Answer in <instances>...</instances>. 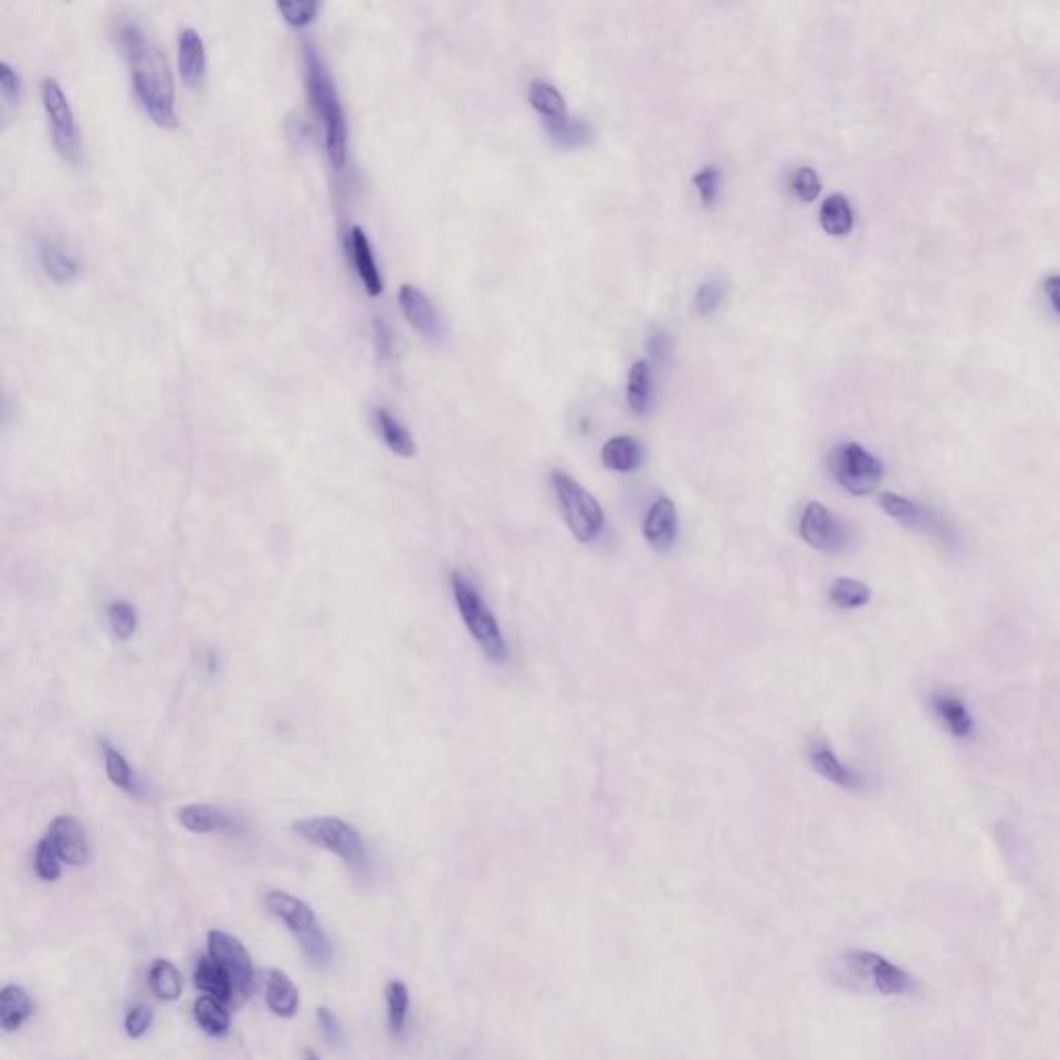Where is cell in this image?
<instances>
[{
    "instance_id": "obj_1",
    "label": "cell",
    "mask_w": 1060,
    "mask_h": 1060,
    "mask_svg": "<svg viewBox=\"0 0 1060 1060\" xmlns=\"http://www.w3.org/2000/svg\"><path fill=\"white\" fill-rule=\"evenodd\" d=\"M120 46L132 71L133 92L146 115L160 129H177L175 82L168 61L137 23H125L118 32Z\"/></svg>"
},
{
    "instance_id": "obj_2",
    "label": "cell",
    "mask_w": 1060,
    "mask_h": 1060,
    "mask_svg": "<svg viewBox=\"0 0 1060 1060\" xmlns=\"http://www.w3.org/2000/svg\"><path fill=\"white\" fill-rule=\"evenodd\" d=\"M832 982L856 995L910 996L917 982L910 972L872 951H848L831 963Z\"/></svg>"
},
{
    "instance_id": "obj_3",
    "label": "cell",
    "mask_w": 1060,
    "mask_h": 1060,
    "mask_svg": "<svg viewBox=\"0 0 1060 1060\" xmlns=\"http://www.w3.org/2000/svg\"><path fill=\"white\" fill-rule=\"evenodd\" d=\"M303 61H305V83H307L311 106L319 116L324 127L327 160L336 170H340L348 156V125H346L343 102L324 59L311 44H305Z\"/></svg>"
},
{
    "instance_id": "obj_4",
    "label": "cell",
    "mask_w": 1060,
    "mask_h": 1060,
    "mask_svg": "<svg viewBox=\"0 0 1060 1060\" xmlns=\"http://www.w3.org/2000/svg\"><path fill=\"white\" fill-rule=\"evenodd\" d=\"M450 585H452L458 613L464 621L469 634L481 647V651L487 654V659L502 663L507 657L506 638L495 616L485 604V599L462 571H452Z\"/></svg>"
},
{
    "instance_id": "obj_5",
    "label": "cell",
    "mask_w": 1060,
    "mask_h": 1060,
    "mask_svg": "<svg viewBox=\"0 0 1060 1060\" xmlns=\"http://www.w3.org/2000/svg\"><path fill=\"white\" fill-rule=\"evenodd\" d=\"M557 504L578 543H592L604 533L605 514L599 500L564 471L552 474Z\"/></svg>"
},
{
    "instance_id": "obj_6",
    "label": "cell",
    "mask_w": 1060,
    "mask_h": 1060,
    "mask_svg": "<svg viewBox=\"0 0 1060 1060\" xmlns=\"http://www.w3.org/2000/svg\"><path fill=\"white\" fill-rule=\"evenodd\" d=\"M294 832L315 848L326 849L350 865L363 864L365 843L360 832L338 816H311L293 825Z\"/></svg>"
},
{
    "instance_id": "obj_7",
    "label": "cell",
    "mask_w": 1060,
    "mask_h": 1060,
    "mask_svg": "<svg viewBox=\"0 0 1060 1060\" xmlns=\"http://www.w3.org/2000/svg\"><path fill=\"white\" fill-rule=\"evenodd\" d=\"M829 466L835 481L856 497L872 493L884 476L881 460L856 441L837 445L829 458Z\"/></svg>"
},
{
    "instance_id": "obj_8",
    "label": "cell",
    "mask_w": 1060,
    "mask_h": 1060,
    "mask_svg": "<svg viewBox=\"0 0 1060 1060\" xmlns=\"http://www.w3.org/2000/svg\"><path fill=\"white\" fill-rule=\"evenodd\" d=\"M40 98L44 113L49 116L50 135L56 151L66 162L77 164L82 160V132L73 106L66 98L63 87L56 80H44L40 85Z\"/></svg>"
},
{
    "instance_id": "obj_9",
    "label": "cell",
    "mask_w": 1060,
    "mask_h": 1060,
    "mask_svg": "<svg viewBox=\"0 0 1060 1060\" xmlns=\"http://www.w3.org/2000/svg\"><path fill=\"white\" fill-rule=\"evenodd\" d=\"M879 506L886 516L898 521L901 526L922 533L926 537L936 538L943 545H953L955 543V528L953 524L946 521L943 514H938L932 507L922 506L917 502H912L898 493L884 491L879 495Z\"/></svg>"
},
{
    "instance_id": "obj_10",
    "label": "cell",
    "mask_w": 1060,
    "mask_h": 1060,
    "mask_svg": "<svg viewBox=\"0 0 1060 1060\" xmlns=\"http://www.w3.org/2000/svg\"><path fill=\"white\" fill-rule=\"evenodd\" d=\"M208 953L232 979L234 996L246 998L253 990L255 969L245 945L224 930H212L208 934Z\"/></svg>"
},
{
    "instance_id": "obj_11",
    "label": "cell",
    "mask_w": 1060,
    "mask_h": 1060,
    "mask_svg": "<svg viewBox=\"0 0 1060 1060\" xmlns=\"http://www.w3.org/2000/svg\"><path fill=\"white\" fill-rule=\"evenodd\" d=\"M799 537L816 552L839 554L848 547L849 531L825 504L810 502L799 521Z\"/></svg>"
},
{
    "instance_id": "obj_12",
    "label": "cell",
    "mask_w": 1060,
    "mask_h": 1060,
    "mask_svg": "<svg viewBox=\"0 0 1060 1060\" xmlns=\"http://www.w3.org/2000/svg\"><path fill=\"white\" fill-rule=\"evenodd\" d=\"M46 839L56 849L61 860L69 865L87 864L90 860V839L87 832L83 829L82 822L75 816H56L50 822Z\"/></svg>"
},
{
    "instance_id": "obj_13",
    "label": "cell",
    "mask_w": 1060,
    "mask_h": 1060,
    "mask_svg": "<svg viewBox=\"0 0 1060 1060\" xmlns=\"http://www.w3.org/2000/svg\"><path fill=\"white\" fill-rule=\"evenodd\" d=\"M398 303L408 324L419 336H423L424 340H431V343L440 340L443 334L440 313L421 288H417L414 284H402L398 293Z\"/></svg>"
},
{
    "instance_id": "obj_14",
    "label": "cell",
    "mask_w": 1060,
    "mask_h": 1060,
    "mask_svg": "<svg viewBox=\"0 0 1060 1060\" xmlns=\"http://www.w3.org/2000/svg\"><path fill=\"white\" fill-rule=\"evenodd\" d=\"M263 901H265L267 912L291 930L296 938H303L305 934L319 928L317 915L311 910L309 903H305L303 899L294 898L286 891L274 889V891L265 893Z\"/></svg>"
},
{
    "instance_id": "obj_15",
    "label": "cell",
    "mask_w": 1060,
    "mask_h": 1060,
    "mask_svg": "<svg viewBox=\"0 0 1060 1060\" xmlns=\"http://www.w3.org/2000/svg\"><path fill=\"white\" fill-rule=\"evenodd\" d=\"M678 528L680 523H678L675 504L669 497H659L644 514L642 537L651 545V549L665 554L678 538Z\"/></svg>"
},
{
    "instance_id": "obj_16",
    "label": "cell",
    "mask_w": 1060,
    "mask_h": 1060,
    "mask_svg": "<svg viewBox=\"0 0 1060 1060\" xmlns=\"http://www.w3.org/2000/svg\"><path fill=\"white\" fill-rule=\"evenodd\" d=\"M930 709L955 739H969L976 734V721L972 717L967 704L957 694L934 692L930 696Z\"/></svg>"
},
{
    "instance_id": "obj_17",
    "label": "cell",
    "mask_w": 1060,
    "mask_h": 1060,
    "mask_svg": "<svg viewBox=\"0 0 1060 1060\" xmlns=\"http://www.w3.org/2000/svg\"><path fill=\"white\" fill-rule=\"evenodd\" d=\"M528 99H531V106L535 108V113L543 118V125L547 127V132L552 133L554 137L564 133V129L570 125L566 99L552 83H531Z\"/></svg>"
},
{
    "instance_id": "obj_18",
    "label": "cell",
    "mask_w": 1060,
    "mask_h": 1060,
    "mask_svg": "<svg viewBox=\"0 0 1060 1060\" xmlns=\"http://www.w3.org/2000/svg\"><path fill=\"white\" fill-rule=\"evenodd\" d=\"M208 54L203 38L193 28H185L179 33V75L187 87H199L206 82Z\"/></svg>"
},
{
    "instance_id": "obj_19",
    "label": "cell",
    "mask_w": 1060,
    "mask_h": 1060,
    "mask_svg": "<svg viewBox=\"0 0 1060 1060\" xmlns=\"http://www.w3.org/2000/svg\"><path fill=\"white\" fill-rule=\"evenodd\" d=\"M810 765L820 777H825L827 781L839 785L843 789H862L864 787V777L858 770L843 765L839 760V756L832 752L831 746L822 739H818L810 746Z\"/></svg>"
},
{
    "instance_id": "obj_20",
    "label": "cell",
    "mask_w": 1060,
    "mask_h": 1060,
    "mask_svg": "<svg viewBox=\"0 0 1060 1060\" xmlns=\"http://www.w3.org/2000/svg\"><path fill=\"white\" fill-rule=\"evenodd\" d=\"M350 253H353V263H355V270H357V276H359L363 288L367 291L369 296L376 298L384 293V280L379 274L369 237L359 227L350 229Z\"/></svg>"
},
{
    "instance_id": "obj_21",
    "label": "cell",
    "mask_w": 1060,
    "mask_h": 1060,
    "mask_svg": "<svg viewBox=\"0 0 1060 1060\" xmlns=\"http://www.w3.org/2000/svg\"><path fill=\"white\" fill-rule=\"evenodd\" d=\"M38 258L44 274L56 284H66L80 276V260L63 243L54 239L40 241Z\"/></svg>"
},
{
    "instance_id": "obj_22",
    "label": "cell",
    "mask_w": 1060,
    "mask_h": 1060,
    "mask_svg": "<svg viewBox=\"0 0 1060 1060\" xmlns=\"http://www.w3.org/2000/svg\"><path fill=\"white\" fill-rule=\"evenodd\" d=\"M179 822L182 829L193 835H210V832L230 831L234 820L224 810L208 806V804H189L179 810Z\"/></svg>"
},
{
    "instance_id": "obj_23",
    "label": "cell",
    "mask_w": 1060,
    "mask_h": 1060,
    "mask_svg": "<svg viewBox=\"0 0 1060 1060\" xmlns=\"http://www.w3.org/2000/svg\"><path fill=\"white\" fill-rule=\"evenodd\" d=\"M265 1005L267 1009L282 1019H291L298 1011L301 996L293 979L282 969H272L267 986H265Z\"/></svg>"
},
{
    "instance_id": "obj_24",
    "label": "cell",
    "mask_w": 1060,
    "mask_h": 1060,
    "mask_svg": "<svg viewBox=\"0 0 1060 1060\" xmlns=\"http://www.w3.org/2000/svg\"><path fill=\"white\" fill-rule=\"evenodd\" d=\"M32 1012V998L21 986L9 984L0 990V1028L4 1033H13L23 1028Z\"/></svg>"
},
{
    "instance_id": "obj_25",
    "label": "cell",
    "mask_w": 1060,
    "mask_h": 1060,
    "mask_svg": "<svg viewBox=\"0 0 1060 1060\" xmlns=\"http://www.w3.org/2000/svg\"><path fill=\"white\" fill-rule=\"evenodd\" d=\"M374 421H376L379 438L384 440L392 454L400 458H412L417 454V443L412 440L410 431L393 417L388 408H376Z\"/></svg>"
},
{
    "instance_id": "obj_26",
    "label": "cell",
    "mask_w": 1060,
    "mask_h": 1060,
    "mask_svg": "<svg viewBox=\"0 0 1060 1060\" xmlns=\"http://www.w3.org/2000/svg\"><path fill=\"white\" fill-rule=\"evenodd\" d=\"M193 982H196V988H199L201 993L218 998L224 1005L234 1000L232 979L218 963L213 962L212 957H201L197 962Z\"/></svg>"
},
{
    "instance_id": "obj_27",
    "label": "cell",
    "mask_w": 1060,
    "mask_h": 1060,
    "mask_svg": "<svg viewBox=\"0 0 1060 1060\" xmlns=\"http://www.w3.org/2000/svg\"><path fill=\"white\" fill-rule=\"evenodd\" d=\"M605 469L616 473H632L642 462V448L630 435H616L601 450Z\"/></svg>"
},
{
    "instance_id": "obj_28",
    "label": "cell",
    "mask_w": 1060,
    "mask_h": 1060,
    "mask_svg": "<svg viewBox=\"0 0 1060 1060\" xmlns=\"http://www.w3.org/2000/svg\"><path fill=\"white\" fill-rule=\"evenodd\" d=\"M853 208L843 193H832L820 206V227L831 237H846L853 230Z\"/></svg>"
},
{
    "instance_id": "obj_29",
    "label": "cell",
    "mask_w": 1060,
    "mask_h": 1060,
    "mask_svg": "<svg viewBox=\"0 0 1060 1060\" xmlns=\"http://www.w3.org/2000/svg\"><path fill=\"white\" fill-rule=\"evenodd\" d=\"M193 1017L201 1031L212 1038H224L230 1031V1012L227 1011L224 1003L213 996L203 995L197 998Z\"/></svg>"
},
{
    "instance_id": "obj_30",
    "label": "cell",
    "mask_w": 1060,
    "mask_h": 1060,
    "mask_svg": "<svg viewBox=\"0 0 1060 1060\" xmlns=\"http://www.w3.org/2000/svg\"><path fill=\"white\" fill-rule=\"evenodd\" d=\"M102 760H104V768H106V777L108 781L118 787L120 791L125 794H133L137 796L139 794V785L135 781V775H133L132 765L129 760L123 756V752L115 748L111 742L102 739Z\"/></svg>"
},
{
    "instance_id": "obj_31",
    "label": "cell",
    "mask_w": 1060,
    "mask_h": 1060,
    "mask_svg": "<svg viewBox=\"0 0 1060 1060\" xmlns=\"http://www.w3.org/2000/svg\"><path fill=\"white\" fill-rule=\"evenodd\" d=\"M651 365L649 360H637L628 374V388H626V400L628 407L637 414H647L651 408Z\"/></svg>"
},
{
    "instance_id": "obj_32",
    "label": "cell",
    "mask_w": 1060,
    "mask_h": 1060,
    "mask_svg": "<svg viewBox=\"0 0 1060 1060\" xmlns=\"http://www.w3.org/2000/svg\"><path fill=\"white\" fill-rule=\"evenodd\" d=\"M149 988L160 1000H177L182 995V976L177 965L166 959H156L149 967Z\"/></svg>"
},
{
    "instance_id": "obj_33",
    "label": "cell",
    "mask_w": 1060,
    "mask_h": 1060,
    "mask_svg": "<svg viewBox=\"0 0 1060 1060\" xmlns=\"http://www.w3.org/2000/svg\"><path fill=\"white\" fill-rule=\"evenodd\" d=\"M829 599L839 609H860V607L870 604L872 590L862 580L837 578L831 585V590H829Z\"/></svg>"
},
{
    "instance_id": "obj_34",
    "label": "cell",
    "mask_w": 1060,
    "mask_h": 1060,
    "mask_svg": "<svg viewBox=\"0 0 1060 1060\" xmlns=\"http://www.w3.org/2000/svg\"><path fill=\"white\" fill-rule=\"evenodd\" d=\"M386 1005H388V1021L393 1033H402L407 1028L408 1007H410V995H408L407 984L400 979H392L386 986Z\"/></svg>"
},
{
    "instance_id": "obj_35",
    "label": "cell",
    "mask_w": 1060,
    "mask_h": 1060,
    "mask_svg": "<svg viewBox=\"0 0 1060 1060\" xmlns=\"http://www.w3.org/2000/svg\"><path fill=\"white\" fill-rule=\"evenodd\" d=\"M106 620H108V626H111V632L115 634L118 640H129V638L137 634V628H139V613L137 609L133 607L129 601H113L108 605L106 609Z\"/></svg>"
},
{
    "instance_id": "obj_36",
    "label": "cell",
    "mask_w": 1060,
    "mask_h": 1060,
    "mask_svg": "<svg viewBox=\"0 0 1060 1060\" xmlns=\"http://www.w3.org/2000/svg\"><path fill=\"white\" fill-rule=\"evenodd\" d=\"M33 865H35V874L38 879L44 882H54L61 879L63 874V860L61 856L56 853V849L52 848L46 837H42L35 846V856H33Z\"/></svg>"
},
{
    "instance_id": "obj_37",
    "label": "cell",
    "mask_w": 1060,
    "mask_h": 1060,
    "mask_svg": "<svg viewBox=\"0 0 1060 1060\" xmlns=\"http://www.w3.org/2000/svg\"><path fill=\"white\" fill-rule=\"evenodd\" d=\"M791 191L794 196L806 201V203H812L815 199H818L820 191H822V182H820V177L816 175L815 168L810 166H799L794 172H791Z\"/></svg>"
},
{
    "instance_id": "obj_38",
    "label": "cell",
    "mask_w": 1060,
    "mask_h": 1060,
    "mask_svg": "<svg viewBox=\"0 0 1060 1060\" xmlns=\"http://www.w3.org/2000/svg\"><path fill=\"white\" fill-rule=\"evenodd\" d=\"M301 943V948L303 953L309 957V962L315 963V965H327V963L334 959V946L329 943V938L326 936V932L322 930V926L317 930H313L309 934H305L303 938H298Z\"/></svg>"
},
{
    "instance_id": "obj_39",
    "label": "cell",
    "mask_w": 1060,
    "mask_h": 1060,
    "mask_svg": "<svg viewBox=\"0 0 1060 1060\" xmlns=\"http://www.w3.org/2000/svg\"><path fill=\"white\" fill-rule=\"evenodd\" d=\"M276 7L282 19L296 30L307 28L319 13V2H313V0H309V2H277Z\"/></svg>"
},
{
    "instance_id": "obj_40",
    "label": "cell",
    "mask_w": 1060,
    "mask_h": 1060,
    "mask_svg": "<svg viewBox=\"0 0 1060 1060\" xmlns=\"http://www.w3.org/2000/svg\"><path fill=\"white\" fill-rule=\"evenodd\" d=\"M725 296V286L721 280H706L702 282L694 296V307L701 315H713L721 307Z\"/></svg>"
},
{
    "instance_id": "obj_41",
    "label": "cell",
    "mask_w": 1060,
    "mask_h": 1060,
    "mask_svg": "<svg viewBox=\"0 0 1060 1060\" xmlns=\"http://www.w3.org/2000/svg\"><path fill=\"white\" fill-rule=\"evenodd\" d=\"M694 187L699 191V197H701L702 206L704 208H713L717 203L718 189H721V172L717 168L713 166H706L702 168L701 172L694 175Z\"/></svg>"
},
{
    "instance_id": "obj_42",
    "label": "cell",
    "mask_w": 1060,
    "mask_h": 1060,
    "mask_svg": "<svg viewBox=\"0 0 1060 1060\" xmlns=\"http://www.w3.org/2000/svg\"><path fill=\"white\" fill-rule=\"evenodd\" d=\"M151 1024H154V1011L147 1005H135L125 1015V1033L132 1040H139L146 1036Z\"/></svg>"
},
{
    "instance_id": "obj_43",
    "label": "cell",
    "mask_w": 1060,
    "mask_h": 1060,
    "mask_svg": "<svg viewBox=\"0 0 1060 1060\" xmlns=\"http://www.w3.org/2000/svg\"><path fill=\"white\" fill-rule=\"evenodd\" d=\"M0 94L7 104L15 106L23 98V83L13 66L7 61L0 63Z\"/></svg>"
},
{
    "instance_id": "obj_44",
    "label": "cell",
    "mask_w": 1060,
    "mask_h": 1060,
    "mask_svg": "<svg viewBox=\"0 0 1060 1060\" xmlns=\"http://www.w3.org/2000/svg\"><path fill=\"white\" fill-rule=\"evenodd\" d=\"M371 332H374V346H376L379 359H392L393 332L390 324H388L386 319H381V317H376L374 324H371Z\"/></svg>"
},
{
    "instance_id": "obj_45",
    "label": "cell",
    "mask_w": 1060,
    "mask_h": 1060,
    "mask_svg": "<svg viewBox=\"0 0 1060 1060\" xmlns=\"http://www.w3.org/2000/svg\"><path fill=\"white\" fill-rule=\"evenodd\" d=\"M317 1024H319V1028H322V1033L326 1036L327 1042H332V1045H340V1042H343V1026H340L338 1017L329 1011L327 1007H319V1009H317Z\"/></svg>"
},
{
    "instance_id": "obj_46",
    "label": "cell",
    "mask_w": 1060,
    "mask_h": 1060,
    "mask_svg": "<svg viewBox=\"0 0 1060 1060\" xmlns=\"http://www.w3.org/2000/svg\"><path fill=\"white\" fill-rule=\"evenodd\" d=\"M588 137H590V125H587L585 120H570V125L564 129V133H559L555 139L564 146L576 147L587 144Z\"/></svg>"
},
{
    "instance_id": "obj_47",
    "label": "cell",
    "mask_w": 1060,
    "mask_h": 1060,
    "mask_svg": "<svg viewBox=\"0 0 1060 1060\" xmlns=\"http://www.w3.org/2000/svg\"><path fill=\"white\" fill-rule=\"evenodd\" d=\"M649 350L653 355L654 360L659 363H665L669 357V338L663 334V332H654L649 340Z\"/></svg>"
},
{
    "instance_id": "obj_48",
    "label": "cell",
    "mask_w": 1060,
    "mask_h": 1060,
    "mask_svg": "<svg viewBox=\"0 0 1060 1060\" xmlns=\"http://www.w3.org/2000/svg\"><path fill=\"white\" fill-rule=\"evenodd\" d=\"M1045 293L1048 303H1050V307H1052V311L1060 317V274L1046 277Z\"/></svg>"
},
{
    "instance_id": "obj_49",
    "label": "cell",
    "mask_w": 1060,
    "mask_h": 1060,
    "mask_svg": "<svg viewBox=\"0 0 1060 1060\" xmlns=\"http://www.w3.org/2000/svg\"><path fill=\"white\" fill-rule=\"evenodd\" d=\"M305 1060H322V1059H319V1054H317L315 1050H311V1048H307V1050H305Z\"/></svg>"
}]
</instances>
